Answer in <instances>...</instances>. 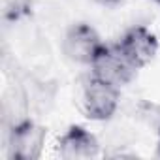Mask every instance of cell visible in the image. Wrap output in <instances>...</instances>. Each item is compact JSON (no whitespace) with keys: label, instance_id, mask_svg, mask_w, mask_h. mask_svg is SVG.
<instances>
[{"label":"cell","instance_id":"obj_1","mask_svg":"<svg viewBox=\"0 0 160 160\" xmlns=\"http://www.w3.org/2000/svg\"><path fill=\"white\" fill-rule=\"evenodd\" d=\"M91 68H92V77L117 89L128 85L138 72V68L126 58V55L119 49V45H104L96 55V58L92 60Z\"/></svg>","mask_w":160,"mask_h":160},{"label":"cell","instance_id":"obj_2","mask_svg":"<svg viewBox=\"0 0 160 160\" xmlns=\"http://www.w3.org/2000/svg\"><path fill=\"white\" fill-rule=\"evenodd\" d=\"M104 45L106 43L100 40L98 32L91 25L77 23L66 32L64 42H62V51L70 60L91 66Z\"/></svg>","mask_w":160,"mask_h":160},{"label":"cell","instance_id":"obj_3","mask_svg":"<svg viewBox=\"0 0 160 160\" xmlns=\"http://www.w3.org/2000/svg\"><path fill=\"white\" fill-rule=\"evenodd\" d=\"M83 106L92 121H108L119 108V89L91 77L83 89Z\"/></svg>","mask_w":160,"mask_h":160},{"label":"cell","instance_id":"obj_4","mask_svg":"<svg viewBox=\"0 0 160 160\" xmlns=\"http://www.w3.org/2000/svg\"><path fill=\"white\" fill-rule=\"evenodd\" d=\"M47 130L30 119L10 128V154L19 160H36L40 158L45 145Z\"/></svg>","mask_w":160,"mask_h":160},{"label":"cell","instance_id":"obj_5","mask_svg":"<svg viewBox=\"0 0 160 160\" xmlns=\"http://www.w3.org/2000/svg\"><path fill=\"white\" fill-rule=\"evenodd\" d=\"M117 45L138 70L147 66L158 53V40L147 27L128 28Z\"/></svg>","mask_w":160,"mask_h":160},{"label":"cell","instance_id":"obj_6","mask_svg":"<svg viewBox=\"0 0 160 160\" xmlns=\"http://www.w3.org/2000/svg\"><path fill=\"white\" fill-rule=\"evenodd\" d=\"M58 152L62 158L68 160L92 158L98 154V141L87 128L70 126L58 141Z\"/></svg>","mask_w":160,"mask_h":160},{"label":"cell","instance_id":"obj_7","mask_svg":"<svg viewBox=\"0 0 160 160\" xmlns=\"http://www.w3.org/2000/svg\"><path fill=\"white\" fill-rule=\"evenodd\" d=\"M2 113H4V121L10 124V128L28 121V100L25 96V92L21 89L10 91L4 96L2 102Z\"/></svg>","mask_w":160,"mask_h":160},{"label":"cell","instance_id":"obj_8","mask_svg":"<svg viewBox=\"0 0 160 160\" xmlns=\"http://www.w3.org/2000/svg\"><path fill=\"white\" fill-rule=\"evenodd\" d=\"M94 2H100V4H113V2H119V0H94Z\"/></svg>","mask_w":160,"mask_h":160},{"label":"cell","instance_id":"obj_9","mask_svg":"<svg viewBox=\"0 0 160 160\" xmlns=\"http://www.w3.org/2000/svg\"><path fill=\"white\" fill-rule=\"evenodd\" d=\"M158 136H160V124H158ZM158 156H160V139H158Z\"/></svg>","mask_w":160,"mask_h":160},{"label":"cell","instance_id":"obj_10","mask_svg":"<svg viewBox=\"0 0 160 160\" xmlns=\"http://www.w3.org/2000/svg\"><path fill=\"white\" fill-rule=\"evenodd\" d=\"M154 2H158V4H160V0H154Z\"/></svg>","mask_w":160,"mask_h":160}]
</instances>
